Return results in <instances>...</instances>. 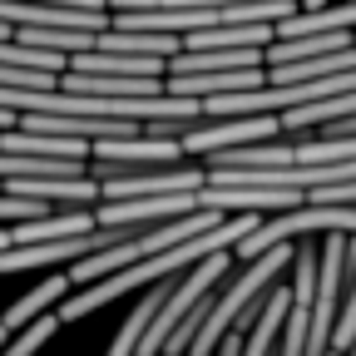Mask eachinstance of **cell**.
Returning <instances> with one entry per match:
<instances>
[{
  "label": "cell",
  "mask_w": 356,
  "mask_h": 356,
  "mask_svg": "<svg viewBox=\"0 0 356 356\" xmlns=\"http://www.w3.org/2000/svg\"><path fill=\"white\" fill-rule=\"evenodd\" d=\"M257 222H262V213H233V218H222V222H213V228H203V233H193V238H184V243H173V248H163V252H149V257L129 262V267H114V273L74 287V292L55 307L60 322H79V317H89V312H99V307L129 297V292H139V287H149V282H163V277H173V273H184V267L203 262L208 252H222V248L233 252V248L257 228Z\"/></svg>",
  "instance_id": "6da1fadb"
},
{
  "label": "cell",
  "mask_w": 356,
  "mask_h": 356,
  "mask_svg": "<svg viewBox=\"0 0 356 356\" xmlns=\"http://www.w3.org/2000/svg\"><path fill=\"white\" fill-rule=\"evenodd\" d=\"M20 124V109H0V129H15Z\"/></svg>",
  "instance_id": "9a60e30c"
},
{
  "label": "cell",
  "mask_w": 356,
  "mask_h": 356,
  "mask_svg": "<svg viewBox=\"0 0 356 356\" xmlns=\"http://www.w3.org/2000/svg\"><path fill=\"white\" fill-rule=\"evenodd\" d=\"M292 257H297V238L273 243V248H262L257 257H248V267L233 277V287H228V292H213V307H208V317H203V327H198L188 356H213L218 341L233 332V317L267 297V287L282 277V267H292Z\"/></svg>",
  "instance_id": "7a4b0ae2"
},
{
  "label": "cell",
  "mask_w": 356,
  "mask_h": 356,
  "mask_svg": "<svg viewBox=\"0 0 356 356\" xmlns=\"http://www.w3.org/2000/svg\"><path fill=\"white\" fill-rule=\"evenodd\" d=\"M267 84V65H248V70H193V74H163L168 95H238V89Z\"/></svg>",
  "instance_id": "52a82bcc"
},
{
  "label": "cell",
  "mask_w": 356,
  "mask_h": 356,
  "mask_svg": "<svg viewBox=\"0 0 356 356\" xmlns=\"http://www.w3.org/2000/svg\"><path fill=\"white\" fill-rule=\"evenodd\" d=\"M356 44V30H317V35H273L267 44V65H287V60H307V55H332Z\"/></svg>",
  "instance_id": "9c48e42d"
},
{
  "label": "cell",
  "mask_w": 356,
  "mask_h": 356,
  "mask_svg": "<svg viewBox=\"0 0 356 356\" xmlns=\"http://www.w3.org/2000/svg\"><path fill=\"white\" fill-rule=\"evenodd\" d=\"M356 114V89H341V95H327V99H307V104H292L282 109V134H307V129H322L332 119H346Z\"/></svg>",
  "instance_id": "30bf717a"
},
{
  "label": "cell",
  "mask_w": 356,
  "mask_h": 356,
  "mask_svg": "<svg viewBox=\"0 0 356 356\" xmlns=\"http://www.w3.org/2000/svg\"><path fill=\"white\" fill-rule=\"evenodd\" d=\"M233 267V252L222 248V252H208L203 262H193V267H184V273L173 277V287H168V297L159 302V312H154V322L144 327V337H139V356H159L163 351V341L173 337V327L188 317V312L218 287V277Z\"/></svg>",
  "instance_id": "277c9868"
},
{
  "label": "cell",
  "mask_w": 356,
  "mask_h": 356,
  "mask_svg": "<svg viewBox=\"0 0 356 356\" xmlns=\"http://www.w3.org/2000/svg\"><path fill=\"white\" fill-rule=\"evenodd\" d=\"M178 277V273H173ZM173 277H163V282H154V292H144V302L129 312V322L114 332V346L104 351V356H139V337H144V327L154 322V312H159V302L168 297V287H173Z\"/></svg>",
  "instance_id": "8fae6325"
},
{
  "label": "cell",
  "mask_w": 356,
  "mask_h": 356,
  "mask_svg": "<svg viewBox=\"0 0 356 356\" xmlns=\"http://www.w3.org/2000/svg\"><path fill=\"white\" fill-rule=\"evenodd\" d=\"M89 173L99 178V198H154V193H188L208 184V168L193 159H178V163H144V168H129V163H109V159H89Z\"/></svg>",
  "instance_id": "3957f363"
},
{
  "label": "cell",
  "mask_w": 356,
  "mask_h": 356,
  "mask_svg": "<svg viewBox=\"0 0 356 356\" xmlns=\"http://www.w3.org/2000/svg\"><path fill=\"white\" fill-rule=\"evenodd\" d=\"M356 337V273H351V292L341 297V312H337V327H332V346L346 351Z\"/></svg>",
  "instance_id": "5bb4252c"
},
{
  "label": "cell",
  "mask_w": 356,
  "mask_h": 356,
  "mask_svg": "<svg viewBox=\"0 0 356 356\" xmlns=\"http://www.w3.org/2000/svg\"><path fill=\"white\" fill-rule=\"evenodd\" d=\"M10 243H15V233H10V228H0V248H10Z\"/></svg>",
  "instance_id": "2e32d148"
},
{
  "label": "cell",
  "mask_w": 356,
  "mask_h": 356,
  "mask_svg": "<svg viewBox=\"0 0 356 356\" xmlns=\"http://www.w3.org/2000/svg\"><path fill=\"white\" fill-rule=\"evenodd\" d=\"M198 188L188 193H154V198H99L95 203V222H134V228H149V222L178 218V213H198Z\"/></svg>",
  "instance_id": "5b68a950"
},
{
  "label": "cell",
  "mask_w": 356,
  "mask_h": 356,
  "mask_svg": "<svg viewBox=\"0 0 356 356\" xmlns=\"http://www.w3.org/2000/svg\"><path fill=\"white\" fill-rule=\"evenodd\" d=\"M74 292V282H70V273H65V267H55V273L50 277H44L40 287H30L25 297H15L10 307H6V317H0V322H6L10 332H20L25 322H35V317H44V312H55L65 297Z\"/></svg>",
  "instance_id": "ba28073f"
},
{
  "label": "cell",
  "mask_w": 356,
  "mask_h": 356,
  "mask_svg": "<svg viewBox=\"0 0 356 356\" xmlns=\"http://www.w3.org/2000/svg\"><path fill=\"white\" fill-rule=\"evenodd\" d=\"M10 337H15V332H10V327H6V322H0V346H6V341H10Z\"/></svg>",
  "instance_id": "e0dca14e"
},
{
  "label": "cell",
  "mask_w": 356,
  "mask_h": 356,
  "mask_svg": "<svg viewBox=\"0 0 356 356\" xmlns=\"http://www.w3.org/2000/svg\"><path fill=\"white\" fill-rule=\"evenodd\" d=\"M65 322H60V312H44V317H35V322H25L6 346H0V356H40V346L50 341L55 332H60Z\"/></svg>",
  "instance_id": "7c38bea8"
},
{
  "label": "cell",
  "mask_w": 356,
  "mask_h": 356,
  "mask_svg": "<svg viewBox=\"0 0 356 356\" xmlns=\"http://www.w3.org/2000/svg\"><path fill=\"white\" fill-rule=\"evenodd\" d=\"M89 159H109V163H129V168H144V163H178L188 159L178 139H163V134L149 129H134V134H109V139H95V154Z\"/></svg>",
  "instance_id": "8992f818"
},
{
  "label": "cell",
  "mask_w": 356,
  "mask_h": 356,
  "mask_svg": "<svg viewBox=\"0 0 356 356\" xmlns=\"http://www.w3.org/2000/svg\"><path fill=\"white\" fill-rule=\"evenodd\" d=\"M0 84H6V89H60V74L25 70V65H0Z\"/></svg>",
  "instance_id": "4fadbf2b"
}]
</instances>
